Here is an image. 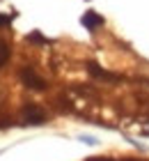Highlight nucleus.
<instances>
[{"label": "nucleus", "mask_w": 149, "mask_h": 161, "mask_svg": "<svg viewBox=\"0 0 149 161\" xmlns=\"http://www.w3.org/2000/svg\"><path fill=\"white\" fill-rule=\"evenodd\" d=\"M21 80H23V85L30 87V90H44V87H46V83H44L30 67H25L23 71H21Z\"/></svg>", "instance_id": "nucleus-2"}, {"label": "nucleus", "mask_w": 149, "mask_h": 161, "mask_svg": "<svg viewBox=\"0 0 149 161\" xmlns=\"http://www.w3.org/2000/svg\"><path fill=\"white\" fill-rule=\"evenodd\" d=\"M23 118L28 124H32V127H39V124L46 122V115H44V111L39 106H35V104H28L23 108Z\"/></svg>", "instance_id": "nucleus-1"}, {"label": "nucleus", "mask_w": 149, "mask_h": 161, "mask_svg": "<svg viewBox=\"0 0 149 161\" xmlns=\"http://www.w3.org/2000/svg\"><path fill=\"white\" fill-rule=\"evenodd\" d=\"M87 71L92 74L94 78H103V80H119V76L117 74H108L106 69H101L96 62H87Z\"/></svg>", "instance_id": "nucleus-4"}, {"label": "nucleus", "mask_w": 149, "mask_h": 161, "mask_svg": "<svg viewBox=\"0 0 149 161\" xmlns=\"http://www.w3.org/2000/svg\"><path fill=\"white\" fill-rule=\"evenodd\" d=\"M80 23H83L87 30H96V28H101V25H103V16H101L99 12L89 9V12H85L83 16H80Z\"/></svg>", "instance_id": "nucleus-3"}, {"label": "nucleus", "mask_w": 149, "mask_h": 161, "mask_svg": "<svg viewBox=\"0 0 149 161\" xmlns=\"http://www.w3.org/2000/svg\"><path fill=\"white\" fill-rule=\"evenodd\" d=\"M9 16H5V14H0V25H9Z\"/></svg>", "instance_id": "nucleus-8"}, {"label": "nucleus", "mask_w": 149, "mask_h": 161, "mask_svg": "<svg viewBox=\"0 0 149 161\" xmlns=\"http://www.w3.org/2000/svg\"><path fill=\"white\" fill-rule=\"evenodd\" d=\"M80 141H83V143H87V145H96V141H94L92 136H80Z\"/></svg>", "instance_id": "nucleus-7"}, {"label": "nucleus", "mask_w": 149, "mask_h": 161, "mask_svg": "<svg viewBox=\"0 0 149 161\" xmlns=\"http://www.w3.org/2000/svg\"><path fill=\"white\" fill-rule=\"evenodd\" d=\"M28 42H32V44H48V39H46V37H44V35H41V32H37V30L28 35Z\"/></svg>", "instance_id": "nucleus-5"}, {"label": "nucleus", "mask_w": 149, "mask_h": 161, "mask_svg": "<svg viewBox=\"0 0 149 161\" xmlns=\"http://www.w3.org/2000/svg\"><path fill=\"white\" fill-rule=\"evenodd\" d=\"M9 60V48H7V44L0 39V67H3V64Z\"/></svg>", "instance_id": "nucleus-6"}, {"label": "nucleus", "mask_w": 149, "mask_h": 161, "mask_svg": "<svg viewBox=\"0 0 149 161\" xmlns=\"http://www.w3.org/2000/svg\"><path fill=\"white\" fill-rule=\"evenodd\" d=\"M89 161H115V159H89Z\"/></svg>", "instance_id": "nucleus-9"}]
</instances>
